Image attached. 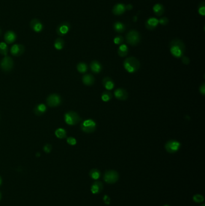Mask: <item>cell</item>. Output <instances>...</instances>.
<instances>
[{
  "mask_svg": "<svg viewBox=\"0 0 205 206\" xmlns=\"http://www.w3.org/2000/svg\"><path fill=\"white\" fill-rule=\"evenodd\" d=\"M181 146V144L179 142L175 140H170L167 142L165 145L166 150L171 154L175 153L179 151Z\"/></svg>",
  "mask_w": 205,
  "mask_h": 206,
  "instance_id": "7",
  "label": "cell"
},
{
  "mask_svg": "<svg viewBox=\"0 0 205 206\" xmlns=\"http://www.w3.org/2000/svg\"><path fill=\"white\" fill-rule=\"evenodd\" d=\"M202 206H205V204H203V205H202Z\"/></svg>",
  "mask_w": 205,
  "mask_h": 206,
  "instance_id": "43",
  "label": "cell"
},
{
  "mask_svg": "<svg viewBox=\"0 0 205 206\" xmlns=\"http://www.w3.org/2000/svg\"><path fill=\"white\" fill-rule=\"evenodd\" d=\"M102 84L105 88L111 90L114 88V83L110 77H105L102 80Z\"/></svg>",
  "mask_w": 205,
  "mask_h": 206,
  "instance_id": "17",
  "label": "cell"
},
{
  "mask_svg": "<svg viewBox=\"0 0 205 206\" xmlns=\"http://www.w3.org/2000/svg\"><path fill=\"white\" fill-rule=\"evenodd\" d=\"M123 66L129 73H134L139 69L140 64L138 59L134 57H130L125 60Z\"/></svg>",
  "mask_w": 205,
  "mask_h": 206,
  "instance_id": "2",
  "label": "cell"
},
{
  "mask_svg": "<svg viewBox=\"0 0 205 206\" xmlns=\"http://www.w3.org/2000/svg\"><path fill=\"white\" fill-rule=\"evenodd\" d=\"M182 63H183L184 65H188V64L190 63V59H189L188 58L185 56V57H183V58L182 59Z\"/></svg>",
  "mask_w": 205,
  "mask_h": 206,
  "instance_id": "37",
  "label": "cell"
},
{
  "mask_svg": "<svg viewBox=\"0 0 205 206\" xmlns=\"http://www.w3.org/2000/svg\"><path fill=\"white\" fill-rule=\"evenodd\" d=\"M8 53V47L5 42L0 43V54L6 56Z\"/></svg>",
  "mask_w": 205,
  "mask_h": 206,
  "instance_id": "30",
  "label": "cell"
},
{
  "mask_svg": "<svg viewBox=\"0 0 205 206\" xmlns=\"http://www.w3.org/2000/svg\"><path fill=\"white\" fill-rule=\"evenodd\" d=\"M114 29L118 33H122L125 30V26L121 22H116L113 26Z\"/></svg>",
  "mask_w": 205,
  "mask_h": 206,
  "instance_id": "24",
  "label": "cell"
},
{
  "mask_svg": "<svg viewBox=\"0 0 205 206\" xmlns=\"http://www.w3.org/2000/svg\"><path fill=\"white\" fill-rule=\"evenodd\" d=\"M67 142L70 145H75L77 144V140L73 137H69L67 138Z\"/></svg>",
  "mask_w": 205,
  "mask_h": 206,
  "instance_id": "34",
  "label": "cell"
},
{
  "mask_svg": "<svg viewBox=\"0 0 205 206\" xmlns=\"http://www.w3.org/2000/svg\"><path fill=\"white\" fill-rule=\"evenodd\" d=\"M94 78L91 74H85L83 77V82L86 86H91L94 83Z\"/></svg>",
  "mask_w": 205,
  "mask_h": 206,
  "instance_id": "20",
  "label": "cell"
},
{
  "mask_svg": "<svg viewBox=\"0 0 205 206\" xmlns=\"http://www.w3.org/2000/svg\"><path fill=\"white\" fill-rule=\"evenodd\" d=\"M158 24H159V21L156 18H150L147 21L146 26L147 29L153 30L158 26Z\"/></svg>",
  "mask_w": 205,
  "mask_h": 206,
  "instance_id": "18",
  "label": "cell"
},
{
  "mask_svg": "<svg viewBox=\"0 0 205 206\" xmlns=\"http://www.w3.org/2000/svg\"><path fill=\"white\" fill-rule=\"evenodd\" d=\"M1 30L0 29V35H1Z\"/></svg>",
  "mask_w": 205,
  "mask_h": 206,
  "instance_id": "42",
  "label": "cell"
},
{
  "mask_svg": "<svg viewBox=\"0 0 205 206\" xmlns=\"http://www.w3.org/2000/svg\"><path fill=\"white\" fill-rule=\"evenodd\" d=\"M25 50V48L21 44H15L13 45L10 49V53L13 56H19L22 55Z\"/></svg>",
  "mask_w": 205,
  "mask_h": 206,
  "instance_id": "12",
  "label": "cell"
},
{
  "mask_svg": "<svg viewBox=\"0 0 205 206\" xmlns=\"http://www.w3.org/2000/svg\"><path fill=\"white\" fill-rule=\"evenodd\" d=\"M70 29V25L68 22H63L60 23L57 27V33L60 36L66 35Z\"/></svg>",
  "mask_w": 205,
  "mask_h": 206,
  "instance_id": "10",
  "label": "cell"
},
{
  "mask_svg": "<svg viewBox=\"0 0 205 206\" xmlns=\"http://www.w3.org/2000/svg\"><path fill=\"white\" fill-rule=\"evenodd\" d=\"M153 10L154 13L157 15V16H161V15H162L164 13V7L162 4H156L153 7Z\"/></svg>",
  "mask_w": 205,
  "mask_h": 206,
  "instance_id": "23",
  "label": "cell"
},
{
  "mask_svg": "<svg viewBox=\"0 0 205 206\" xmlns=\"http://www.w3.org/2000/svg\"><path fill=\"white\" fill-rule=\"evenodd\" d=\"M52 149V146L50 144H46V145L44 146L43 147V150L46 152V153H49L51 152Z\"/></svg>",
  "mask_w": 205,
  "mask_h": 206,
  "instance_id": "36",
  "label": "cell"
},
{
  "mask_svg": "<svg viewBox=\"0 0 205 206\" xmlns=\"http://www.w3.org/2000/svg\"><path fill=\"white\" fill-rule=\"evenodd\" d=\"M114 42L116 45H120L123 42V37L121 36H117L114 39Z\"/></svg>",
  "mask_w": 205,
  "mask_h": 206,
  "instance_id": "32",
  "label": "cell"
},
{
  "mask_svg": "<svg viewBox=\"0 0 205 206\" xmlns=\"http://www.w3.org/2000/svg\"><path fill=\"white\" fill-rule=\"evenodd\" d=\"M64 120L67 124L70 125H74L77 124L81 120V118L77 112L70 111L65 113Z\"/></svg>",
  "mask_w": 205,
  "mask_h": 206,
  "instance_id": "3",
  "label": "cell"
},
{
  "mask_svg": "<svg viewBox=\"0 0 205 206\" xmlns=\"http://www.w3.org/2000/svg\"><path fill=\"white\" fill-rule=\"evenodd\" d=\"M104 200L105 201V203L106 204H110V198L107 196V195H105L104 198Z\"/></svg>",
  "mask_w": 205,
  "mask_h": 206,
  "instance_id": "39",
  "label": "cell"
},
{
  "mask_svg": "<svg viewBox=\"0 0 205 206\" xmlns=\"http://www.w3.org/2000/svg\"><path fill=\"white\" fill-rule=\"evenodd\" d=\"M90 69L94 74H98L101 72L102 66L101 64L97 60H93L90 63Z\"/></svg>",
  "mask_w": 205,
  "mask_h": 206,
  "instance_id": "15",
  "label": "cell"
},
{
  "mask_svg": "<svg viewBox=\"0 0 205 206\" xmlns=\"http://www.w3.org/2000/svg\"><path fill=\"white\" fill-rule=\"evenodd\" d=\"M2 178H1V177L0 176V186L1 185V184H2Z\"/></svg>",
  "mask_w": 205,
  "mask_h": 206,
  "instance_id": "40",
  "label": "cell"
},
{
  "mask_svg": "<svg viewBox=\"0 0 205 206\" xmlns=\"http://www.w3.org/2000/svg\"><path fill=\"white\" fill-rule=\"evenodd\" d=\"M46 103L50 107H57L61 104V98L58 94L53 93L47 98Z\"/></svg>",
  "mask_w": 205,
  "mask_h": 206,
  "instance_id": "9",
  "label": "cell"
},
{
  "mask_svg": "<svg viewBox=\"0 0 205 206\" xmlns=\"http://www.w3.org/2000/svg\"><path fill=\"white\" fill-rule=\"evenodd\" d=\"M103 189V184L101 182L96 181L94 182L91 187V191L94 194H97L100 193Z\"/></svg>",
  "mask_w": 205,
  "mask_h": 206,
  "instance_id": "19",
  "label": "cell"
},
{
  "mask_svg": "<svg viewBox=\"0 0 205 206\" xmlns=\"http://www.w3.org/2000/svg\"><path fill=\"white\" fill-rule=\"evenodd\" d=\"M102 100L104 102H108L112 98V94L109 91H105L102 93L101 96Z\"/></svg>",
  "mask_w": 205,
  "mask_h": 206,
  "instance_id": "27",
  "label": "cell"
},
{
  "mask_svg": "<svg viewBox=\"0 0 205 206\" xmlns=\"http://www.w3.org/2000/svg\"><path fill=\"white\" fill-rule=\"evenodd\" d=\"M46 110V107L45 104H40L37 105L35 108H34V113L37 115H41L43 114Z\"/></svg>",
  "mask_w": 205,
  "mask_h": 206,
  "instance_id": "22",
  "label": "cell"
},
{
  "mask_svg": "<svg viewBox=\"0 0 205 206\" xmlns=\"http://www.w3.org/2000/svg\"><path fill=\"white\" fill-rule=\"evenodd\" d=\"M199 13L200 15L205 16V2H202L200 4V7L199 8Z\"/></svg>",
  "mask_w": 205,
  "mask_h": 206,
  "instance_id": "33",
  "label": "cell"
},
{
  "mask_svg": "<svg viewBox=\"0 0 205 206\" xmlns=\"http://www.w3.org/2000/svg\"><path fill=\"white\" fill-rule=\"evenodd\" d=\"M89 176L94 180H97L101 176V173L97 169H93L90 171Z\"/></svg>",
  "mask_w": 205,
  "mask_h": 206,
  "instance_id": "28",
  "label": "cell"
},
{
  "mask_svg": "<svg viewBox=\"0 0 205 206\" xmlns=\"http://www.w3.org/2000/svg\"><path fill=\"white\" fill-rule=\"evenodd\" d=\"M193 200L196 203H202L204 201V197L201 195H196L193 197Z\"/></svg>",
  "mask_w": 205,
  "mask_h": 206,
  "instance_id": "31",
  "label": "cell"
},
{
  "mask_svg": "<svg viewBox=\"0 0 205 206\" xmlns=\"http://www.w3.org/2000/svg\"><path fill=\"white\" fill-rule=\"evenodd\" d=\"M126 10V7L124 4L119 3L116 4L113 9V13L116 15H121Z\"/></svg>",
  "mask_w": 205,
  "mask_h": 206,
  "instance_id": "16",
  "label": "cell"
},
{
  "mask_svg": "<svg viewBox=\"0 0 205 206\" xmlns=\"http://www.w3.org/2000/svg\"><path fill=\"white\" fill-rule=\"evenodd\" d=\"M81 129L83 131L86 133H91L94 132L96 128V123L94 120L91 119L84 120L80 125Z\"/></svg>",
  "mask_w": 205,
  "mask_h": 206,
  "instance_id": "4",
  "label": "cell"
},
{
  "mask_svg": "<svg viewBox=\"0 0 205 206\" xmlns=\"http://www.w3.org/2000/svg\"><path fill=\"white\" fill-rule=\"evenodd\" d=\"M29 26H30L31 29L36 33H39V32L42 31L43 29V24L42 23V22L39 19H38L37 18L32 19L30 21Z\"/></svg>",
  "mask_w": 205,
  "mask_h": 206,
  "instance_id": "11",
  "label": "cell"
},
{
  "mask_svg": "<svg viewBox=\"0 0 205 206\" xmlns=\"http://www.w3.org/2000/svg\"><path fill=\"white\" fill-rule=\"evenodd\" d=\"M56 136L59 139H64L66 138V131L61 128H59L55 131Z\"/></svg>",
  "mask_w": 205,
  "mask_h": 206,
  "instance_id": "25",
  "label": "cell"
},
{
  "mask_svg": "<svg viewBox=\"0 0 205 206\" xmlns=\"http://www.w3.org/2000/svg\"><path fill=\"white\" fill-rule=\"evenodd\" d=\"M167 206V205H166V206Z\"/></svg>",
  "mask_w": 205,
  "mask_h": 206,
  "instance_id": "44",
  "label": "cell"
},
{
  "mask_svg": "<svg viewBox=\"0 0 205 206\" xmlns=\"http://www.w3.org/2000/svg\"><path fill=\"white\" fill-rule=\"evenodd\" d=\"M1 200V194L0 193V200Z\"/></svg>",
  "mask_w": 205,
  "mask_h": 206,
  "instance_id": "41",
  "label": "cell"
},
{
  "mask_svg": "<svg viewBox=\"0 0 205 206\" xmlns=\"http://www.w3.org/2000/svg\"><path fill=\"white\" fill-rule=\"evenodd\" d=\"M114 96L117 100L124 101L128 98V93L125 89L118 88L114 91Z\"/></svg>",
  "mask_w": 205,
  "mask_h": 206,
  "instance_id": "13",
  "label": "cell"
},
{
  "mask_svg": "<svg viewBox=\"0 0 205 206\" xmlns=\"http://www.w3.org/2000/svg\"><path fill=\"white\" fill-rule=\"evenodd\" d=\"M128 52H129L128 48L127 45H126L125 44H121L118 48V54L119 56L121 58L126 56L127 54H128Z\"/></svg>",
  "mask_w": 205,
  "mask_h": 206,
  "instance_id": "21",
  "label": "cell"
},
{
  "mask_svg": "<svg viewBox=\"0 0 205 206\" xmlns=\"http://www.w3.org/2000/svg\"><path fill=\"white\" fill-rule=\"evenodd\" d=\"M88 67L85 63H80L77 65V70L80 73H85L87 72Z\"/></svg>",
  "mask_w": 205,
  "mask_h": 206,
  "instance_id": "29",
  "label": "cell"
},
{
  "mask_svg": "<svg viewBox=\"0 0 205 206\" xmlns=\"http://www.w3.org/2000/svg\"><path fill=\"white\" fill-rule=\"evenodd\" d=\"M64 41L61 38H57L54 42V47L58 50H61L64 48Z\"/></svg>",
  "mask_w": 205,
  "mask_h": 206,
  "instance_id": "26",
  "label": "cell"
},
{
  "mask_svg": "<svg viewBox=\"0 0 205 206\" xmlns=\"http://www.w3.org/2000/svg\"><path fill=\"white\" fill-rule=\"evenodd\" d=\"M119 175L118 173L114 170H109L105 172L104 180L108 184H113L117 182L118 180Z\"/></svg>",
  "mask_w": 205,
  "mask_h": 206,
  "instance_id": "6",
  "label": "cell"
},
{
  "mask_svg": "<svg viewBox=\"0 0 205 206\" xmlns=\"http://www.w3.org/2000/svg\"><path fill=\"white\" fill-rule=\"evenodd\" d=\"M158 21H159V24H161V25H163V26L167 25L168 24V23H169L168 18H166V17H163V18H161Z\"/></svg>",
  "mask_w": 205,
  "mask_h": 206,
  "instance_id": "35",
  "label": "cell"
},
{
  "mask_svg": "<svg viewBox=\"0 0 205 206\" xmlns=\"http://www.w3.org/2000/svg\"><path fill=\"white\" fill-rule=\"evenodd\" d=\"M0 66L2 71L9 72L11 71L13 67V61L9 56H5L0 63Z\"/></svg>",
  "mask_w": 205,
  "mask_h": 206,
  "instance_id": "8",
  "label": "cell"
},
{
  "mask_svg": "<svg viewBox=\"0 0 205 206\" xmlns=\"http://www.w3.org/2000/svg\"><path fill=\"white\" fill-rule=\"evenodd\" d=\"M16 39V34L13 31H7L4 34V40L7 44H12Z\"/></svg>",
  "mask_w": 205,
  "mask_h": 206,
  "instance_id": "14",
  "label": "cell"
},
{
  "mask_svg": "<svg viewBox=\"0 0 205 206\" xmlns=\"http://www.w3.org/2000/svg\"><path fill=\"white\" fill-rule=\"evenodd\" d=\"M199 91H200V93L202 94V95H205V83H203L201 86H200V88H199Z\"/></svg>",
  "mask_w": 205,
  "mask_h": 206,
  "instance_id": "38",
  "label": "cell"
},
{
  "mask_svg": "<svg viewBox=\"0 0 205 206\" xmlns=\"http://www.w3.org/2000/svg\"><path fill=\"white\" fill-rule=\"evenodd\" d=\"M126 40L129 45L135 46L140 41V34L135 30H131L126 35Z\"/></svg>",
  "mask_w": 205,
  "mask_h": 206,
  "instance_id": "5",
  "label": "cell"
},
{
  "mask_svg": "<svg viewBox=\"0 0 205 206\" xmlns=\"http://www.w3.org/2000/svg\"><path fill=\"white\" fill-rule=\"evenodd\" d=\"M185 47L183 42L179 39H175L170 42V51L173 56L180 58L183 56L185 53Z\"/></svg>",
  "mask_w": 205,
  "mask_h": 206,
  "instance_id": "1",
  "label": "cell"
}]
</instances>
